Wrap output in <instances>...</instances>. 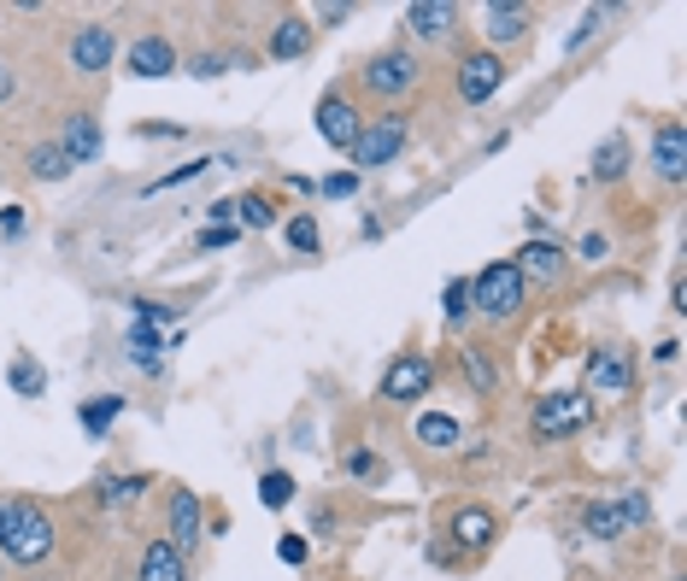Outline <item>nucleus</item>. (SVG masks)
Segmentation results:
<instances>
[{"label": "nucleus", "instance_id": "obj_36", "mask_svg": "<svg viewBox=\"0 0 687 581\" xmlns=\"http://www.w3.org/2000/svg\"><path fill=\"white\" fill-rule=\"evenodd\" d=\"M229 241H236V223H218V230H206V236H200L206 253H212V247H229Z\"/></svg>", "mask_w": 687, "mask_h": 581}, {"label": "nucleus", "instance_id": "obj_18", "mask_svg": "<svg viewBox=\"0 0 687 581\" xmlns=\"http://www.w3.org/2000/svg\"><path fill=\"white\" fill-rule=\"evenodd\" d=\"M452 7H441V0H418V7H406V30L411 36H447V24H452Z\"/></svg>", "mask_w": 687, "mask_h": 581}, {"label": "nucleus", "instance_id": "obj_40", "mask_svg": "<svg viewBox=\"0 0 687 581\" xmlns=\"http://www.w3.org/2000/svg\"><path fill=\"white\" fill-rule=\"evenodd\" d=\"M0 534H7V505H0Z\"/></svg>", "mask_w": 687, "mask_h": 581}, {"label": "nucleus", "instance_id": "obj_31", "mask_svg": "<svg viewBox=\"0 0 687 581\" xmlns=\"http://www.w3.org/2000/svg\"><path fill=\"white\" fill-rule=\"evenodd\" d=\"M318 218H295L288 223V247H300V253H318Z\"/></svg>", "mask_w": 687, "mask_h": 581}, {"label": "nucleus", "instance_id": "obj_23", "mask_svg": "<svg viewBox=\"0 0 687 581\" xmlns=\"http://www.w3.org/2000/svg\"><path fill=\"white\" fill-rule=\"evenodd\" d=\"M7 382H12V393H24V400H36L41 388H48V370H41L36 359H12V370H7Z\"/></svg>", "mask_w": 687, "mask_h": 581}, {"label": "nucleus", "instance_id": "obj_2", "mask_svg": "<svg viewBox=\"0 0 687 581\" xmlns=\"http://www.w3.org/2000/svg\"><path fill=\"white\" fill-rule=\"evenodd\" d=\"M647 517H653L647 493H617V500H594L588 511H581V529H588L594 541H617V534L640 529Z\"/></svg>", "mask_w": 687, "mask_h": 581}, {"label": "nucleus", "instance_id": "obj_37", "mask_svg": "<svg viewBox=\"0 0 687 581\" xmlns=\"http://www.w3.org/2000/svg\"><path fill=\"white\" fill-rule=\"evenodd\" d=\"M599 18H606V12H588V18H581V24L570 30V48H581V41H588V36L599 30Z\"/></svg>", "mask_w": 687, "mask_h": 581}, {"label": "nucleus", "instance_id": "obj_13", "mask_svg": "<svg viewBox=\"0 0 687 581\" xmlns=\"http://www.w3.org/2000/svg\"><path fill=\"white\" fill-rule=\"evenodd\" d=\"M59 148H66L71 164H94V159H100V123H94L89 112L71 118V123H66V141H59Z\"/></svg>", "mask_w": 687, "mask_h": 581}, {"label": "nucleus", "instance_id": "obj_3", "mask_svg": "<svg viewBox=\"0 0 687 581\" xmlns=\"http://www.w3.org/2000/svg\"><path fill=\"white\" fill-rule=\"evenodd\" d=\"M524 305V277H517V264H488L482 277L470 282V311H488V318H511V311Z\"/></svg>", "mask_w": 687, "mask_h": 581}, {"label": "nucleus", "instance_id": "obj_35", "mask_svg": "<svg viewBox=\"0 0 687 581\" xmlns=\"http://www.w3.org/2000/svg\"><path fill=\"white\" fill-rule=\"evenodd\" d=\"M282 564H306V541H300V534H282Z\"/></svg>", "mask_w": 687, "mask_h": 581}, {"label": "nucleus", "instance_id": "obj_7", "mask_svg": "<svg viewBox=\"0 0 687 581\" xmlns=\"http://www.w3.org/2000/svg\"><path fill=\"white\" fill-rule=\"evenodd\" d=\"M435 382V364L424 359V352H406V359H394V370L382 377V400H418V393H429Z\"/></svg>", "mask_w": 687, "mask_h": 581}, {"label": "nucleus", "instance_id": "obj_10", "mask_svg": "<svg viewBox=\"0 0 687 581\" xmlns=\"http://www.w3.org/2000/svg\"><path fill=\"white\" fill-rule=\"evenodd\" d=\"M177 71V48L165 36H141L136 48H130V77H171Z\"/></svg>", "mask_w": 687, "mask_h": 581}, {"label": "nucleus", "instance_id": "obj_38", "mask_svg": "<svg viewBox=\"0 0 687 581\" xmlns=\"http://www.w3.org/2000/svg\"><path fill=\"white\" fill-rule=\"evenodd\" d=\"M347 470H352V475H377V459H370V452H352Z\"/></svg>", "mask_w": 687, "mask_h": 581}, {"label": "nucleus", "instance_id": "obj_34", "mask_svg": "<svg viewBox=\"0 0 687 581\" xmlns=\"http://www.w3.org/2000/svg\"><path fill=\"white\" fill-rule=\"evenodd\" d=\"M352 189H359V177H352V171H341V177H329V182H323V194H329V200H347Z\"/></svg>", "mask_w": 687, "mask_h": 581}, {"label": "nucleus", "instance_id": "obj_30", "mask_svg": "<svg viewBox=\"0 0 687 581\" xmlns=\"http://www.w3.org/2000/svg\"><path fill=\"white\" fill-rule=\"evenodd\" d=\"M236 212H241L247 230H270V200H265V194H241Z\"/></svg>", "mask_w": 687, "mask_h": 581}, {"label": "nucleus", "instance_id": "obj_17", "mask_svg": "<svg viewBox=\"0 0 687 581\" xmlns=\"http://www.w3.org/2000/svg\"><path fill=\"white\" fill-rule=\"evenodd\" d=\"M653 164H658V177H681L687 171V159H681V123H664V130L653 136Z\"/></svg>", "mask_w": 687, "mask_h": 581}, {"label": "nucleus", "instance_id": "obj_4", "mask_svg": "<svg viewBox=\"0 0 687 581\" xmlns=\"http://www.w3.org/2000/svg\"><path fill=\"white\" fill-rule=\"evenodd\" d=\"M406 136H411V123H406L400 112H382L377 123H365L359 141H352V159H359V171H370V164H388V159H400Z\"/></svg>", "mask_w": 687, "mask_h": 581}, {"label": "nucleus", "instance_id": "obj_39", "mask_svg": "<svg viewBox=\"0 0 687 581\" xmlns=\"http://www.w3.org/2000/svg\"><path fill=\"white\" fill-rule=\"evenodd\" d=\"M7 94H12V77H7V71H0V100H7Z\"/></svg>", "mask_w": 687, "mask_h": 581}, {"label": "nucleus", "instance_id": "obj_14", "mask_svg": "<svg viewBox=\"0 0 687 581\" xmlns=\"http://www.w3.org/2000/svg\"><path fill=\"white\" fill-rule=\"evenodd\" d=\"M171 541H177V552H189L200 541V500H195V493H182V488L171 500Z\"/></svg>", "mask_w": 687, "mask_h": 581}, {"label": "nucleus", "instance_id": "obj_27", "mask_svg": "<svg viewBox=\"0 0 687 581\" xmlns=\"http://www.w3.org/2000/svg\"><path fill=\"white\" fill-rule=\"evenodd\" d=\"M594 171L599 177H623V171H629V141H623V136H606V148H599V159H594Z\"/></svg>", "mask_w": 687, "mask_h": 581}, {"label": "nucleus", "instance_id": "obj_28", "mask_svg": "<svg viewBox=\"0 0 687 581\" xmlns=\"http://www.w3.org/2000/svg\"><path fill=\"white\" fill-rule=\"evenodd\" d=\"M141 488H148L141 475H107V482H100V505H130Z\"/></svg>", "mask_w": 687, "mask_h": 581}, {"label": "nucleus", "instance_id": "obj_6", "mask_svg": "<svg viewBox=\"0 0 687 581\" xmlns=\"http://www.w3.org/2000/svg\"><path fill=\"white\" fill-rule=\"evenodd\" d=\"M365 82H370L377 94H388V100H394V94H406L411 82H418V59L400 53V48H388V53H377V59L365 66Z\"/></svg>", "mask_w": 687, "mask_h": 581}, {"label": "nucleus", "instance_id": "obj_11", "mask_svg": "<svg viewBox=\"0 0 687 581\" xmlns=\"http://www.w3.org/2000/svg\"><path fill=\"white\" fill-rule=\"evenodd\" d=\"M629 352H617V347H599L594 359H588V388H599V393H623L629 388Z\"/></svg>", "mask_w": 687, "mask_h": 581}, {"label": "nucleus", "instance_id": "obj_33", "mask_svg": "<svg viewBox=\"0 0 687 581\" xmlns=\"http://www.w3.org/2000/svg\"><path fill=\"white\" fill-rule=\"evenodd\" d=\"M136 323L165 329V323H171V305H159V300H136Z\"/></svg>", "mask_w": 687, "mask_h": 581}, {"label": "nucleus", "instance_id": "obj_12", "mask_svg": "<svg viewBox=\"0 0 687 581\" xmlns=\"http://www.w3.org/2000/svg\"><path fill=\"white\" fill-rule=\"evenodd\" d=\"M71 66H77V71H107V66H112V30H107V24L77 30V41H71Z\"/></svg>", "mask_w": 687, "mask_h": 581}, {"label": "nucleus", "instance_id": "obj_21", "mask_svg": "<svg viewBox=\"0 0 687 581\" xmlns=\"http://www.w3.org/2000/svg\"><path fill=\"white\" fill-rule=\"evenodd\" d=\"M529 30V12L524 7H488V36L494 41H517Z\"/></svg>", "mask_w": 687, "mask_h": 581}, {"label": "nucleus", "instance_id": "obj_22", "mask_svg": "<svg viewBox=\"0 0 687 581\" xmlns=\"http://www.w3.org/2000/svg\"><path fill=\"white\" fill-rule=\"evenodd\" d=\"M130 352H136V364H141V370H148V377H159V364H165V359H159V352H165V341L153 335V329H148V323H136V329H130Z\"/></svg>", "mask_w": 687, "mask_h": 581}, {"label": "nucleus", "instance_id": "obj_5", "mask_svg": "<svg viewBox=\"0 0 687 581\" xmlns=\"http://www.w3.org/2000/svg\"><path fill=\"white\" fill-rule=\"evenodd\" d=\"M588 418H594V405L581 393H547L535 405V434H576Z\"/></svg>", "mask_w": 687, "mask_h": 581}, {"label": "nucleus", "instance_id": "obj_26", "mask_svg": "<svg viewBox=\"0 0 687 581\" xmlns=\"http://www.w3.org/2000/svg\"><path fill=\"white\" fill-rule=\"evenodd\" d=\"M30 171H36L41 182H66V177H71V159H66V148H36V153H30Z\"/></svg>", "mask_w": 687, "mask_h": 581}, {"label": "nucleus", "instance_id": "obj_15", "mask_svg": "<svg viewBox=\"0 0 687 581\" xmlns=\"http://www.w3.org/2000/svg\"><path fill=\"white\" fill-rule=\"evenodd\" d=\"M141 581H189V570H182V552L171 541H153L148 558H141Z\"/></svg>", "mask_w": 687, "mask_h": 581}, {"label": "nucleus", "instance_id": "obj_8", "mask_svg": "<svg viewBox=\"0 0 687 581\" xmlns=\"http://www.w3.org/2000/svg\"><path fill=\"white\" fill-rule=\"evenodd\" d=\"M506 82V66H499L494 53H470L465 66H458V94L470 100V107H482V100Z\"/></svg>", "mask_w": 687, "mask_h": 581}, {"label": "nucleus", "instance_id": "obj_1", "mask_svg": "<svg viewBox=\"0 0 687 581\" xmlns=\"http://www.w3.org/2000/svg\"><path fill=\"white\" fill-rule=\"evenodd\" d=\"M0 552L12 558V564H41V558L53 552V523L41 517L36 505H7V534H0Z\"/></svg>", "mask_w": 687, "mask_h": 581}, {"label": "nucleus", "instance_id": "obj_16", "mask_svg": "<svg viewBox=\"0 0 687 581\" xmlns=\"http://www.w3.org/2000/svg\"><path fill=\"white\" fill-rule=\"evenodd\" d=\"M558 264H565V247L558 241H529L517 253V277H558Z\"/></svg>", "mask_w": 687, "mask_h": 581}, {"label": "nucleus", "instance_id": "obj_9", "mask_svg": "<svg viewBox=\"0 0 687 581\" xmlns=\"http://www.w3.org/2000/svg\"><path fill=\"white\" fill-rule=\"evenodd\" d=\"M359 130H365V123H359V112H352L341 94H329L323 107H318V136L329 141V148H352V141H359Z\"/></svg>", "mask_w": 687, "mask_h": 581}, {"label": "nucleus", "instance_id": "obj_19", "mask_svg": "<svg viewBox=\"0 0 687 581\" xmlns=\"http://www.w3.org/2000/svg\"><path fill=\"white\" fill-rule=\"evenodd\" d=\"M306 48H311V24H306V18H282L277 36H270V53H277V59H295V53H306Z\"/></svg>", "mask_w": 687, "mask_h": 581}, {"label": "nucleus", "instance_id": "obj_24", "mask_svg": "<svg viewBox=\"0 0 687 581\" xmlns=\"http://www.w3.org/2000/svg\"><path fill=\"white\" fill-rule=\"evenodd\" d=\"M418 441L424 447H458V423L441 418V411H424V418H418Z\"/></svg>", "mask_w": 687, "mask_h": 581}, {"label": "nucleus", "instance_id": "obj_20", "mask_svg": "<svg viewBox=\"0 0 687 581\" xmlns=\"http://www.w3.org/2000/svg\"><path fill=\"white\" fill-rule=\"evenodd\" d=\"M452 534H458L465 547H488V541H494V517L470 505V511H458V517H452Z\"/></svg>", "mask_w": 687, "mask_h": 581}, {"label": "nucleus", "instance_id": "obj_29", "mask_svg": "<svg viewBox=\"0 0 687 581\" xmlns=\"http://www.w3.org/2000/svg\"><path fill=\"white\" fill-rule=\"evenodd\" d=\"M259 500L270 505V511H282L288 500H295V475H282V470H270L265 482H259Z\"/></svg>", "mask_w": 687, "mask_h": 581}, {"label": "nucleus", "instance_id": "obj_32", "mask_svg": "<svg viewBox=\"0 0 687 581\" xmlns=\"http://www.w3.org/2000/svg\"><path fill=\"white\" fill-rule=\"evenodd\" d=\"M441 305H447V318H452V323H465V318H470V282H447Z\"/></svg>", "mask_w": 687, "mask_h": 581}, {"label": "nucleus", "instance_id": "obj_25", "mask_svg": "<svg viewBox=\"0 0 687 581\" xmlns=\"http://www.w3.org/2000/svg\"><path fill=\"white\" fill-rule=\"evenodd\" d=\"M118 411H123V400H118V393H100V400H89V405H82V429H89V434H107Z\"/></svg>", "mask_w": 687, "mask_h": 581}]
</instances>
